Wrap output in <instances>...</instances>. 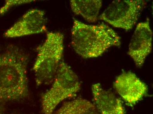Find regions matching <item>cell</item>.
Instances as JSON below:
<instances>
[{"mask_svg":"<svg viewBox=\"0 0 153 114\" xmlns=\"http://www.w3.org/2000/svg\"><path fill=\"white\" fill-rule=\"evenodd\" d=\"M28 58L23 50L13 45L0 54V107L28 96Z\"/></svg>","mask_w":153,"mask_h":114,"instance_id":"6da1fadb","label":"cell"},{"mask_svg":"<svg viewBox=\"0 0 153 114\" xmlns=\"http://www.w3.org/2000/svg\"><path fill=\"white\" fill-rule=\"evenodd\" d=\"M121 44L120 36L107 25H88L74 20L71 45L82 58L100 57L111 47H119Z\"/></svg>","mask_w":153,"mask_h":114,"instance_id":"7a4b0ae2","label":"cell"},{"mask_svg":"<svg viewBox=\"0 0 153 114\" xmlns=\"http://www.w3.org/2000/svg\"><path fill=\"white\" fill-rule=\"evenodd\" d=\"M33 67L37 86L49 85L56 76L64 51V36L59 32H48L44 42L37 49Z\"/></svg>","mask_w":153,"mask_h":114,"instance_id":"3957f363","label":"cell"},{"mask_svg":"<svg viewBox=\"0 0 153 114\" xmlns=\"http://www.w3.org/2000/svg\"><path fill=\"white\" fill-rule=\"evenodd\" d=\"M77 75L67 63L62 61L52 87L42 96V111L44 114H53L62 101L76 95L81 89Z\"/></svg>","mask_w":153,"mask_h":114,"instance_id":"277c9868","label":"cell"},{"mask_svg":"<svg viewBox=\"0 0 153 114\" xmlns=\"http://www.w3.org/2000/svg\"><path fill=\"white\" fill-rule=\"evenodd\" d=\"M143 0L114 1L100 15V20L126 31L133 28L146 6Z\"/></svg>","mask_w":153,"mask_h":114,"instance_id":"5b68a950","label":"cell"},{"mask_svg":"<svg viewBox=\"0 0 153 114\" xmlns=\"http://www.w3.org/2000/svg\"><path fill=\"white\" fill-rule=\"evenodd\" d=\"M153 33L149 19L139 23L131 39L128 54L137 68H141L152 50Z\"/></svg>","mask_w":153,"mask_h":114,"instance_id":"8992f818","label":"cell"},{"mask_svg":"<svg viewBox=\"0 0 153 114\" xmlns=\"http://www.w3.org/2000/svg\"><path fill=\"white\" fill-rule=\"evenodd\" d=\"M115 90L128 105H135L147 93V85L131 72L122 73L114 82Z\"/></svg>","mask_w":153,"mask_h":114,"instance_id":"52a82bcc","label":"cell"},{"mask_svg":"<svg viewBox=\"0 0 153 114\" xmlns=\"http://www.w3.org/2000/svg\"><path fill=\"white\" fill-rule=\"evenodd\" d=\"M45 13L33 9L25 13L4 34V37L15 38L45 32L47 31Z\"/></svg>","mask_w":153,"mask_h":114,"instance_id":"ba28073f","label":"cell"},{"mask_svg":"<svg viewBox=\"0 0 153 114\" xmlns=\"http://www.w3.org/2000/svg\"><path fill=\"white\" fill-rule=\"evenodd\" d=\"M92 91L100 114H126L121 100L112 92L103 89L100 83L93 84Z\"/></svg>","mask_w":153,"mask_h":114,"instance_id":"9c48e42d","label":"cell"},{"mask_svg":"<svg viewBox=\"0 0 153 114\" xmlns=\"http://www.w3.org/2000/svg\"><path fill=\"white\" fill-rule=\"evenodd\" d=\"M70 5L76 15L82 17L88 23H96L102 6L101 0H71Z\"/></svg>","mask_w":153,"mask_h":114,"instance_id":"30bf717a","label":"cell"},{"mask_svg":"<svg viewBox=\"0 0 153 114\" xmlns=\"http://www.w3.org/2000/svg\"><path fill=\"white\" fill-rule=\"evenodd\" d=\"M55 114H100L95 104L86 99L78 98L65 102Z\"/></svg>","mask_w":153,"mask_h":114,"instance_id":"8fae6325","label":"cell"},{"mask_svg":"<svg viewBox=\"0 0 153 114\" xmlns=\"http://www.w3.org/2000/svg\"><path fill=\"white\" fill-rule=\"evenodd\" d=\"M35 1H30V0H12V1H5V4L3 7L0 9V15H3L10 8H13L16 5H21L25 4L30 3Z\"/></svg>","mask_w":153,"mask_h":114,"instance_id":"7c38bea8","label":"cell"},{"mask_svg":"<svg viewBox=\"0 0 153 114\" xmlns=\"http://www.w3.org/2000/svg\"><path fill=\"white\" fill-rule=\"evenodd\" d=\"M0 114H5L0 113Z\"/></svg>","mask_w":153,"mask_h":114,"instance_id":"4fadbf2b","label":"cell"}]
</instances>
